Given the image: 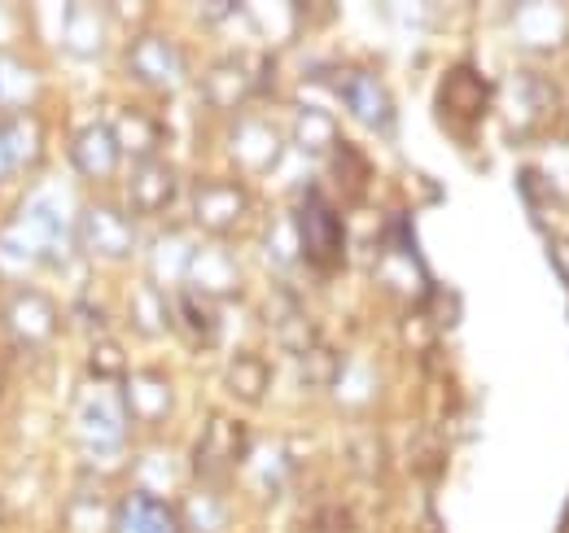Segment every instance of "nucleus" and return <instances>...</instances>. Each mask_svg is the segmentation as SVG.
Instances as JSON below:
<instances>
[{
	"label": "nucleus",
	"instance_id": "f257e3e1",
	"mask_svg": "<svg viewBox=\"0 0 569 533\" xmlns=\"http://www.w3.org/2000/svg\"><path fill=\"white\" fill-rule=\"evenodd\" d=\"M67 241H71V223L62 205L49 198H31L0 237V271H27L40 259L58 263L67 254Z\"/></svg>",
	"mask_w": 569,
	"mask_h": 533
},
{
	"label": "nucleus",
	"instance_id": "f03ea898",
	"mask_svg": "<svg viewBox=\"0 0 569 533\" xmlns=\"http://www.w3.org/2000/svg\"><path fill=\"white\" fill-rule=\"evenodd\" d=\"M293 241H298V254L307 259V266L316 271H333L347 254V228H342V214L329 205V198L320 189H307L298 210H293Z\"/></svg>",
	"mask_w": 569,
	"mask_h": 533
},
{
	"label": "nucleus",
	"instance_id": "7ed1b4c3",
	"mask_svg": "<svg viewBox=\"0 0 569 533\" xmlns=\"http://www.w3.org/2000/svg\"><path fill=\"white\" fill-rule=\"evenodd\" d=\"M79 442L92 460H114L123 451V433H128V406H123V394H110V390H88L79 399Z\"/></svg>",
	"mask_w": 569,
	"mask_h": 533
},
{
	"label": "nucleus",
	"instance_id": "20e7f679",
	"mask_svg": "<svg viewBox=\"0 0 569 533\" xmlns=\"http://www.w3.org/2000/svg\"><path fill=\"white\" fill-rule=\"evenodd\" d=\"M329 83H333V92L347 101V110L356 114L363 128H372V132H381V135L395 132V101H390L386 83H381L372 70L333 67L329 70Z\"/></svg>",
	"mask_w": 569,
	"mask_h": 533
},
{
	"label": "nucleus",
	"instance_id": "39448f33",
	"mask_svg": "<svg viewBox=\"0 0 569 533\" xmlns=\"http://www.w3.org/2000/svg\"><path fill=\"white\" fill-rule=\"evenodd\" d=\"M246 455H250L246 424L232 420V415H211V424H207V433H202V442L193 451V476L202 485H219Z\"/></svg>",
	"mask_w": 569,
	"mask_h": 533
},
{
	"label": "nucleus",
	"instance_id": "423d86ee",
	"mask_svg": "<svg viewBox=\"0 0 569 533\" xmlns=\"http://www.w3.org/2000/svg\"><path fill=\"white\" fill-rule=\"evenodd\" d=\"M268 74L272 62H250V58H223L207 70L202 79V97L211 101L214 110H237L241 101H250L254 92H268Z\"/></svg>",
	"mask_w": 569,
	"mask_h": 533
},
{
	"label": "nucleus",
	"instance_id": "0eeeda50",
	"mask_svg": "<svg viewBox=\"0 0 569 533\" xmlns=\"http://www.w3.org/2000/svg\"><path fill=\"white\" fill-rule=\"evenodd\" d=\"M79 245L97 259H128L137 250V228L114 205H88L79 214Z\"/></svg>",
	"mask_w": 569,
	"mask_h": 533
},
{
	"label": "nucleus",
	"instance_id": "6e6552de",
	"mask_svg": "<svg viewBox=\"0 0 569 533\" xmlns=\"http://www.w3.org/2000/svg\"><path fill=\"white\" fill-rule=\"evenodd\" d=\"M128 70L149 83V88H158V92H176L180 83H184V53H180V44H171L167 36H141V40H132V49H128Z\"/></svg>",
	"mask_w": 569,
	"mask_h": 533
},
{
	"label": "nucleus",
	"instance_id": "1a4fd4ad",
	"mask_svg": "<svg viewBox=\"0 0 569 533\" xmlns=\"http://www.w3.org/2000/svg\"><path fill=\"white\" fill-rule=\"evenodd\" d=\"M491 79H482L473 67H451L442 74V88H438V110L447 114V119H456V123H478L482 114H487V105H491Z\"/></svg>",
	"mask_w": 569,
	"mask_h": 533
},
{
	"label": "nucleus",
	"instance_id": "9d476101",
	"mask_svg": "<svg viewBox=\"0 0 569 533\" xmlns=\"http://www.w3.org/2000/svg\"><path fill=\"white\" fill-rule=\"evenodd\" d=\"M246 210H250V193L241 184H232V180H211V184H202L193 193V219L211 237L232 232L246 219Z\"/></svg>",
	"mask_w": 569,
	"mask_h": 533
},
{
	"label": "nucleus",
	"instance_id": "9b49d317",
	"mask_svg": "<svg viewBox=\"0 0 569 533\" xmlns=\"http://www.w3.org/2000/svg\"><path fill=\"white\" fill-rule=\"evenodd\" d=\"M4 329L22 345H44V341L58 336V306L44 293L22 289V293H13L4 302Z\"/></svg>",
	"mask_w": 569,
	"mask_h": 533
},
{
	"label": "nucleus",
	"instance_id": "f8f14e48",
	"mask_svg": "<svg viewBox=\"0 0 569 533\" xmlns=\"http://www.w3.org/2000/svg\"><path fill=\"white\" fill-rule=\"evenodd\" d=\"M119 158H123V149H119V140H114V128H110V123H88V128L74 132L71 162L79 175H88V180H106V175H114Z\"/></svg>",
	"mask_w": 569,
	"mask_h": 533
},
{
	"label": "nucleus",
	"instance_id": "ddd939ff",
	"mask_svg": "<svg viewBox=\"0 0 569 533\" xmlns=\"http://www.w3.org/2000/svg\"><path fill=\"white\" fill-rule=\"evenodd\" d=\"M228 149H232V158L246 167V171H272L277 162H281V149L284 140L281 132L272 128V123H263V119H241L232 135H228Z\"/></svg>",
	"mask_w": 569,
	"mask_h": 533
},
{
	"label": "nucleus",
	"instance_id": "4468645a",
	"mask_svg": "<svg viewBox=\"0 0 569 533\" xmlns=\"http://www.w3.org/2000/svg\"><path fill=\"white\" fill-rule=\"evenodd\" d=\"M171 402H176V390H171V381L158 368L128 372V381H123V406H128V415H137L144 424H158V420L171 415Z\"/></svg>",
	"mask_w": 569,
	"mask_h": 533
},
{
	"label": "nucleus",
	"instance_id": "2eb2a0df",
	"mask_svg": "<svg viewBox=\"0 0 569 533\" xmlns=\"http://www.w3.org/2000/svg\"><path fill=\"white\" fill-rule=\"evenodd\" d=\"M128 201L137 214H158L176 201V171L162 158H144L137 162L132 180H128Z\"/></svg>",
	"mask_w": 569,
	"mask_h": 533
},
{
	"label": "nucleus",
	"instance_id": "dca6fc26",
	"mask_svg": "<svg viewBox=\"0 0 569 533\" xmlns=\"http://www.w3.org/2000/svg\"><path fill=\"white\" fill-rule=\"evenodd\" d=\"M184 280H189V289H198L211 302H223L241 289V271L223 250H193V263H189Z\"/></svg>",
	"mask_w": 569,
	"mask_h": 533
},
{
	"label": "nucleus",
	"instance_id": "f3484780",
	"mask_svg": "<svg viewBox=\"0 0 569 533\" xmlns=\"http://www.w3.org/2000/svg\"><path fill=\"white\" fill-rule=\"evenodd\" d=\"M119 516V530L123 533H184V521H180V512L171 507V503H162V499H153V494H128L123 499V507L114 512Z\"/></svg>",
	"mask_w": 569,
	"mask_h": 533
},
{
	"label": "nucleus",
	"instance_id": "a211bd4d",
	"mask_svg": "<svg viewBox=\"0 0 569 533\" xmlns=\"http://www.w3.org/2000/svg\"><path fill=\"white\" fill-rule=\"evenodd\" d=\"M268 324H272L277 341H281L284 350H293L298 359H302L307 350H316V345H320V336H316V320L298 306V298H293V293H277V302L268 306Z\"/></svg>",
	"mask_w": 569,
	"mask_h": 533
},
{
	"label": "nucleus",
	"instance_id": "6ab92c4d",
	"mask_svg": "<svg viewBox=\"0 0 569 533\" xmlns=\"http://www.w3.org/2000/svg\"><path fill=\"white\" fill-rule=\"evenodd\" d=\"M293 144H298L302 153H311V158L333 153V149L342 144L333 114H325V110H316V105H298V110H293Z\"/></svg>",
	"mask_w": 569,
	"mask_h": 533
},
{
	"label": "nucleus",
	"instance_id": "aec40b11",
	"mask_svg": "<svg viewBox=\"0 0 569 533\" xmlns=\"http://www.w3.org/2000/svg\"><path fill=\"white\" fill-rule=\"evenodd\" d=\"M176 320H180V329L193 336L198 345H214V333H219V302L211 298H202L198 289H180V298H176Z\"/></svg>",
	"mask_w": 569,
	"mask_h": 533
},
{
	"label": "nucleus",
	"instance_id": "412c9836",
	"mask_svg": "<svg viewBox=\"0 0 569 533\" xmlns=\"http://www.w3.org/2000/svg\"><path fill=\"white\" fill-rule=\"evenodd\" d=\"M110 128H114L119 149H123V153H132L137 162L153 158V153H158V144H162V128H158V119H153V114H144V110H123V114H119V123H110Z\"/></svg>",
	"mask_w": 569,
	"mask_h": 533
},
{
	"label": "nucleus",
	"instance_id": "4be33fe9",
	"mask_svg": "<svg viewBox=\"0 0 569 533\" xmlns=\"http://www.w3.org/2000/svg\"><path fill=\"white\" fill-rule=\"evenodd\" d=\"M223 385H228L232 399L263 402L268 385H272V368H268V359H259V354H237V359L228 363V372H223Z\"/></svg>",
	"mask_w": 569,
	"mask_h": 533
},
{
	"label": "nucleus",
	"instance_id": "5701e85b",
	"mask_svg": "<svg viewBox=\"0 0 569 533\" xmlns=\"http://www.w3.org/2000/svg\"><path fill=\"white\" fill-rule=\"evenodd\" d=\"M0 140H4V149L13 158V171L36 167L40 153H44V128L31 114H13L9 123H0Z\"/></svg>",
	"mask_w": 569,
	"mask_h": 533
},
{
	"label": "nucleus",
	"instance_id": "b1692460",
	"mask_svg": "<svg viewBox=\"0 0 569 533\" xmlns=\"http://www.w3.org/2000/svg\"><path fill=\"white\" fill-rule=\"evenodd\" d=\"M338 376H342V354L329 345H316L298 359V381L311 390H329V385H338Z\"/></svg>",
	"mask_w": 569,
	"mask_h": 533
},
{
	"label": "nucleus",
	"instance_id": "393cba45",
	"mask_svg": "<svg viewBox=\"0 0 569 533\" xmlns=\"http://www.w3.org/2000/svg\"><path fill=\"white\" fill-rule=\"evenodd\" d=\"M180 521H184V533H219L228 525V507L219 503L214 490H202V494L189 499V507H184Z\"/></svg>",
	"mask_w": 569,
	"mask_h": 533
},
{
	"label": "nucleus",
	"instance_id": "a878e982",
	"mask_svg": "<svg viewBox=\"0 0 569 533\" xmlns=\"http://www.w3.org/2000/svg\"><path fill=\"white\" fill-rule=\"evenodd\" d=\"M333 184H338L351 201L363 198L368 162H363V153H359V149H351V144H338V149H333Z\"/></svg>",
	"mask_w": 569,
	"mask_h": 533
},
{
	"label": "nucleus",
	"instance_id": "bb28decb",
	"mask_svg": "<svg viewBox=\"0 0 569 533\" xmlns=\"http://www.w3.org/2000/svg\"><path fill=\"white\" fill-rule=\"evenodd\" d=\"M132 320H137V329H141L144 336L167 333L171 311H167V298H162L153 284H141V289H137V298H132Z\"/></svg>",
	"mask_w": 569,
	"mask_h": 533
},
{
	"label": "nucleus",
	"instance_id": "cd10ccee",
	"mask_svg": "<svg viewBox=\"0 0 569 533\" xmlns=\"http://www.w3.org/2000/svg\"><path fill=\"white\" fill-rule=\"evenodd\" d=\"M517 101L530 114H548V110H557V83L548 74H539V70H521L517 74Z\"/></svg>",
	"mask_w": 569,
	"mask_h": 533
},
{
	"label": "nucleus",
	"instance_id": "c85d7f7f",
	"mask_svg": "<svg viewBox=\"0 0 569 533\" xmlns=\"http://www.w3.org/2000/svg\"><path fill=\"white\" fill-rule=\"evenodd\" d=\"M88 372H92V381H128V354H123V345L119 341H97L92 345V359H88Z\"/></svg>",
	"mask_w": 569,
	"mask_h": 533
},
{
	"label": "nucleus",
	"instance_id": "c756f323",
	"mask_svg": "<svg viewBox=\"0 0 569 533\" xmlns=\"http://www.w3.org/2000/svg\"><path fill=\"white\" fill-rule=\"evenodd\" d=\"M31 83H36L31 70L22 67L18 58L0 53V105H13V101H22V97H31Z\"/></svg>",
	"mask_w": 569,
	"mask_h": 533
},
{
	"label": "nucleus",
	"instance_id": "7c9ffc66",
	"mask_svg": "<svg viewBox=\"0 0 569 533\" xmlns=\"http://www.w3.org/2000/svg\"><path fill=\"white\" fill-rule=\"evenodd\" d=\"M351 460H356L359 476H381L386 472V446H381V438H356Z\"/></svg>",
	"mask_w": 569,
	"mask_h": 533
},
{
	"label": "nucleus",
	"instance_id": "2f4dec72",
	"mask_svg": "<svg viewBox=\"0 0 569 533\" xmlns=\"http://www.w3.org/2000/svg\"><path fill=\"white\" fill-rule=\"evenodd\" d=\"M351 530H356V521H351V512L342 503H325L316 512V521H311V533H351Z\"/></svg>",
	"mask_w": 569,
	"mask_h": 533
},
{
	"label": "nucleus",
	"instance_id": "473e14b6",
	"mask_svg": "<svg viewBox=\"0 0 569 533\" xmlns=\"http://www.w3.org/2000/svg\"><path fill=\"white\" fill-rule=\"evenodd\" d=\"M4 175H13V158H9V149H4V140H0V180Z\"/></svg>",
	"mask_w": 569,
	"mask_h": 533
},
{
	"label": "nucleus",
	"instance_id": "72a5a7b5",
	"mask_svg": "<svg viewBox=\"0 0 569 533\" xmlns=\"http://www.w3.org/2000/svg\"><path fill=\"white\" fill-rule=\"evenodd\" d=\"M0 521H4V503H0Z\"/></svg>",
	"mask_w": 569,
	"mask_h": 533
},
{
	"label": "nucleus",
	"instance_id": "f704fd0d",
	"mask_svg": "<svg viewBox=\"0 0 569 533\" xmlns=\"http://www.w3.org/2000/svg\"><path fill=\"white\" fill-rule=\"evenodd\" d=\"M566 525H569V521H566Z\"/></svg>",
	"mask_w": 569,
	"mask_h": 533
}]
</instances>
